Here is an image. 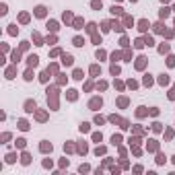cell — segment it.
Listing matches in <instances>:
<instances>
[{
    "label": "cell",
    "instance_id": "obj_14",
    "mask_svg": "<svg viewBox=\"0 0 175 175\" xmlns=\"http://www.w3.org/2000/svg\"><path fill=\"white\" fill-rule=\"evenodd\" d=\"M41 150L47 152V150H52V144H41Z\"/></svg>",
    "mask_w": 175,
    "mask_h": 175
},
{
    "label": "cell",
    "instance_id": "obj_9",
    "mask_svg": "<svg viewBox=\"0 0 175 175\" xmlns=\"http://www.w3.org/2000/svg\"><path fill=\"white\" fill-rule=\"evenodd\" d=\"M148 29V23L146 21H140V31H146Z\"/></svg>",
    "mask_w": 175,
    "mask_h": 175
},
{
    "label": "cell",
    "instance_id": "obj_15",
    "mask_svg": "<svg viewBox=\"0 0 175 175\" xmlns=\"http://www.w3.org/2000/svg\"><path fill=\"white\" fill-rule=\"evenodd\" d=\"M111 74H113V76L120 74V68H118V66H111Z\"/></svg>",
    "mask_w": 175,
    "mask_h": 175
},
{
    "label": "cell",
    "instance_id": "obj_19",
    "mask_svg": "<svg viewBox=\"0 0 175 175\" xmlns=\"http://www.w3.org/2000/svg\"><path fill=\"white\" fill-rule=\"evenodd\" d=\"M111 12H113V14L118 12V14H120V12H122V8H120V6H113V8H111Z\"/></svg>",
    "mask_w": 175,
    "mask_h": 175
},
{
    "label": "cell",
    "instance_id": "obj_6",
    "mask_svg": "<svg viewBox=\"0 0 175 175\" xmlns=\"http://www.w3.org/2000/svg\"><path fill=\"white\" fill-rule=\"evenodd\" d=\"M74 45H76V47L85 45V39H83V37H74Z\"/></svg>",
    "mask_w": 175,
    "mask_h": 175
},
{
    "label": "cell",
    "instance_id": "obj_12",
    "mask_svg": "<svg viewBox=\"0 0 175 175\" xmlns=\"http://www.w3.org/2000/svg\"><path fill=\"white\" fill-rule=\"evenodd\" d=\"M159 52H161V54H165V52H169V45L165 43V45H161V47H159Z\"/></svg>",
    "mask_w": 175,
    "mask_h": 175
},
{
    "label": "cell",
    "instance_id": "obj_18",
    "mask_svg": "<svg viewBox=\"0 0 175 175\" xmlns=\"http://www.w3.org/2000/svg\"><path fill=\"white\" fill-rule=\"evenodd\" d=\"M19 128H21V130H27L29 126H27V122H21V124H19Z\"/></svg>",
    "mask_w": 175,
    "mask_h": 175
},
{
    "label": "cell",
    "instance_id": "obj_3",
    "mask_svg": "<svg viewBox=\"0 0 175 175\" xmlns=\"http://www.w3.org/2000/svg\"><path fill=\"white\" fill-rule=\"evenodd\" d=\"M25 107H27L29 113H31V111H35V101H27V103H25Z\"/></svg>",
    "mask_w": 175,
    "mask_h": 175
},
{
    "label": "cell",
    "instance_id": "obj_10",
    "mask_svg": "<svg viewBox=\"0 0 175 175\" xmlns=\"http://www.w3.org/2000/svg\"><path fill=\"white\" fill-rule=\"evenodd\" d=\"M47 27H50L52 31H56V29H58V25H56V21H50V23H47Z\"/></svg>",
    "mask_w": 175,
    "mask_h": 175
},
{
    "label": "cell",
    "instance_id": "obj_16",
    "mask_svg": "<svg viewBox=\"0 0 175 175\" xmlns=\"http://www.w3.org/2000/svg\"><path fill=\"white\" fill-rule=\"evenodd\" d=\"M150 83H152V78H150V74H146L144 76V85H150Z\"/></svg>",
    "mask_w": 175,
    "mask_h": 175
},
{
    "label": "cell",
    "instance_id": "obj_17",
    "mask_svg": "<svg viewBox=\"0 0 175 175\" xmlns=\"http://www.w3.org/2000/svg\"><path fill=\"white\" fill-rule=\"evenodd\" d=\"M93 8H101V0H95V2H93Z\"/></svg>",
    "mask_w": 175,
    "mask_h": 175
},
{
    "label": "cell",
    "instance_id": "obj_13",
    "mask_svg": "<svg viewBox=\"0 0 175 175\" xmlns=\"http://www.w3.org/2000/svg\"><path fill=\"white\" fill-rule=\"evenodd\" d=\"M165 17H169V8H163L161 10V19H165Z\"/></svg>",
    "mask_w": 175,
    "mask_h": 175
},
{
    "label": "cell",
    "instance_id": "obj_5",
    "mask_svg": "<svg viewBox=\"0 0 175 175\" xmlns=\"http://www.w3.org/2000/svg\"><path fill=\"white\" fill-rule=\"evenodd\" d=\"M37 60H39L37 56H29V60H27V62H29V66H37Z\"/></svg>",
    "mask_w": 175,
    "mask_h": 175
},
{
    "label": "cell",
    "instance_id": "obj_7",
    "mask_svg": "<svg viewBox=\"0 0 175 175\" xmlns=\"http://www.w3.org/2000/svg\"><path fill=\"white\" fill-rule=\"evenodd\" d=\"M159 83H161V85H167V83H169V78H167V74H161V78H159Z\"/></svg>",
    "mask_w": 175,
    "mask_h": 175
},
{
    "label": "cell",
    "instance_id": "obj_1",
    "mask_svg": "<svg viewBox=\"0 0 175 175\" xmlns=\"http://www.w3.org/2000/svg\"><path fill=\"white\" fill-rule=\"evenodd\" d=\"M72 56L70 54H64V56H62V64H64V66H72Z\"/></svg>",
    "mask_w": 175,
    "mask_h": 175
},
{
    "label": "cell",
    "instance_id": "obj_2",
    "mask_svg": "<svg viewBox=\"0 0 175 175\" xmlns=\"http://www.w3.org/2000/svg\"><path fill=\"white\" fill-rule=\"evenodd\" d=\"M101 103H103L101 99H93V101H91L89 105H91V109H97V107H101Z\"/></svg>",
    "mask_w": 175,
    "mask_h": 175
},
{
    "label": "cell",
    "instance_id": "obj_4",
    "mask_svg": "<svg viewBox=\"0 0 175 175\" xmlns=\"http://www.w3.org/2000/svg\"><path fill=\"white\" fill-rule=\"evenodd\" d=\"M35 14H37V17H45V6H37L35 8Z\"/></svg>",
    "mask_w": 175,
    "mask_h": 175
},
{
    "label": "cell",
    "instance_id": "obj_11",
    "mask_svg": "<svg viewBox=\"0 0 175 175\" xmlns=\"http://www.w3.org/2000/svg\"><path fill=\"white\" fill-rule=\"evenodd\" d=\"M144 60H146V58H138V62H136V66H138V68H142V66H144Z\"/></svg>",
    "mask_w": 175,
    "mask_h": 175
},
{
    "label": "cell",
    "instance_id": "obj_8",
    "mask_svg": "<svg viewBox=\"0 0 175 175\" xmlns=\"http://www.w3.org/2000/svg\"><path fill=\"white\" fill-rule=\"evenodd\" d=\"M74 78H76V81H81V78H83V70H74Z\"/></svg>",
    "mask_w": 175,
    "mask_h": 175
}]
</instances>
